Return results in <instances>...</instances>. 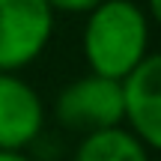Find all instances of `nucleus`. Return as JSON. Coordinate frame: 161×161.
Wrapping results in <instances>:
<instances>
[{"instance_id":"nucleus-1","label":"nucleus","mask_w":161,"mask_h":161,"mask_svg":"<svg viewBox=\"0 0 161 161\" xmlns=\"http://www.w3.org/2000/svg\"><path fill=\"white\" fill-rule=\"evenodd\" d=\"M149 54V18L134 0H104L86 12L84 57L92 75L122 80Z\"/></svg>"},{"instance_id":"nucleus-2","label":"nucleus","mask_w":161,"mask_h":161,"mask_svg":"<svg viewBox=\"0 0 161 161\" xmlns=\"http://www.w3.org/2000/svg\"><path fill=\"white\" fill-rule=\"evenodd\" d=\"M54 12L45 0H0V72L18 75L45 54Z\"/></svg>"},{"instance_id":"nucleus-3","label":"nucleus","mask_w":161,"mask_h":161,"mask_svg":"<svg viewBox=\"0 0 161 161\" xmlns=\"http://www.w3.org/2000/svg\"><path fill=\"white\" fill-rule=\"evenodd\" d=\"M54 114H57L60 125L84 134L122 125L119 80L92 75V72L72 80L66 90H60L57 102H54Z\"/></svg>"},{"instance_id":"nucleus-4","label":"nucleus","mask_w":161,"mask_h":161,"mask_svg":"<svg viewBox=\"0 0 161 161\" xmlns=\"http://www.w3.org/2000/svg\"><path fill=\"white\" fill-rule=\"evenodd\" d=\"M122 92V122H128V131L146 146H161V60L155 54L134 66L119 80Z\"/></svg>"},{"instance_id":"nucleus-5","label":"nucleus","mask_w":161,"mask_h":161,"mask_svg":"<svg viewBox=\"0 0 161 161\" xmlns=\"http://www.w3.org/2000/svg\"><path fill=\"white\" fill-rule=\"evenodd\" d=\"M45 128L42 98L24 78L0 72V149L24 152Z\"/></svg>"},{"instance_id":"nucleus-6","label":"nucleus","mask_w":161,"mask_h":161,"mask_svg":"<svg viewBox=\"0 0 161 161\" xmlns=\"http://www.w3.org/2000/svg\"><path fill=\"white\" fill-rule=\"evenodd\" d=\"M75 161H149V149L128 128H104L80 140Z\"/></svg>"},{"instance_id":"nucleus-7","label":"nucleus","mask_w":161,"mask_h":161,"mask_svg":"<svg viewBox=\"0 0 161 161\" xmlns=\"http://www.w3.org/2000/svg\"><path fill=\"white\" fill-rule=\"evenodd\" d=\"M48 6H51V12H69V15H86V12H92L98 3H104V0H45Z\"/></svg>"},{"instance_id":"nucleus-8","label":"nucleus","mask_w":161,"mask_h":161,"mask_svg":"<svg viewBox=\"0 0 161 161\" xmlns=\"http://www.w3.org/2000/svg\"><path fill=\"white\" fill-rule=\"evenodd\" d=\"M0 161H30L24 152H6V149H0Z\"/></svg>"},{"instance_id":"nucleus-9","label":"nucleus","mask_w":161,"mask_h":161,"mask_svg":"<svg viewBox=\"0 0 161 161\" xmlns=\"http://www.w3.org/2000/svg\"><path fill=\"white\" fill-rule=\"evenodd\" d=\"M149 12H152V15H161V0H149Z\"/></svg>"}]
</instances>
